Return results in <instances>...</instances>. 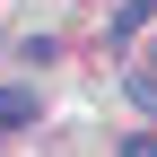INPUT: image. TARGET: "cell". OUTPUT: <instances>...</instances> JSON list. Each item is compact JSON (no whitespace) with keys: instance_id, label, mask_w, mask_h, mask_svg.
I'll return each instance as SVG.
<instances>
[{"instance_id":"obj_4","label":"cell","mask_w":157,"mask_h":157,"mask_svg":"<svg viewBox=\"0 0 157 157\" xmlns=\"http://www.w3.org/2000/svg\"><path fill=\"white\" fill-rule=\"evenodd\" d=\"M122 157H157V122H148V131H131V140H122Z\"/></svg>"},{"instance_id":"obj_2","label":"cell","mask_w":157,"mask_h":157,"mask_svg":"<svg viewBox=\"0 0 157 157\" xmlns=\"http://www.w3.org/2000/svg\"><path fill=\"white\" fill-rule=\"evenodd\" d=\"M35 122V87H0V140Z\"/></svg>"},{"instance_id":"obj_3","label":"cell","mask_w":157,"mask_h":157,"mask_svg":"<svg viewBox=\"0 0 157 157\" xmlns=\"http://www.w3.org/2000/svg\"><path fill=\"white\" fill-rule=\"evenodd\" d=\"M148 17H157V0H122V9H113V44H122V35H140Z\"/></svg>"},{"instance_id":"obj_1","label":"cell","mask_w":157,"mask_h":157,"mask_svg":"<svg viewBox=\"0 0 157 157\" xmlns=\"http://www.w3.org/2000/svg\"><path fill=\"white\" fill-rule=\"evenodd\" d=\"M122 96H131V105H140V113H157V44H148L140 61L122 70Z\"/></svg>"}]
</instances>
